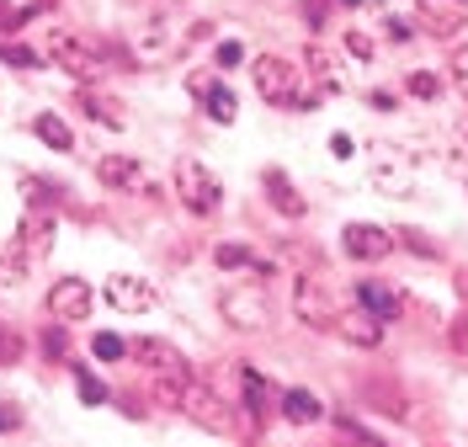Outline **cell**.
Instances as JSON below:
<instances>
[{"mask_svg": "<svg viewBox=\"0 0 468 447\" xmlns=\"http://www.w3.org/2000/svg\"><path fill=\"white\" fill-rule=\"evenodd\" d=\"M335 431H341V442H346V447H383V442H373V437H367V431H362L351 416L335 420Z\"/></svg>", "mask_w": 468, "mask_h": 447, "instance_id": "obj_28", "label": "cell"}, {"mask_svg": "<svg viewBox=\"0 0 468 447\" xmlns=\"http://www.w3.org/2000/svg\"><path fill=\"white\" fill-rule=\"evenodd\" d=\"M335 330L346 335L351 346H378V341H383V320H378V314H367V309H362V314H341Z\"/></svg>", "mask_w": 468, "mask_h": 447, "instance_id": "obj_18", "label": "cell"}, {"mask_svg": "<svg viewBox=\"0 0 468 447\" xmlns=\"http://www.w3.org/2000/svg\"><path fill=\"white\" fill-rule=\"evenodd\" d=\"M239 59H245L239 43H218V69H229V64H239Z\"/></svg>", "mask_w": 468, "mask_h": 447, "instance_id": "obj_34", "label": "cell"}, {"mask_svg": "<svg viewBox=\"0 0 468 447\" xmlns=\"http://www.w3.org/2000/svg\"><path fill=\"white\" fill-rule=\"evenodd\" d=\"M192 90L203 96V107H207V118L213 122H234L239 101H234V90L224 86V80H192Z\"/></svg>", "mask_w": 468, "mask_h": 447, "instance_id": "obj_16", "label": "cell"}, {"mask_svg": "<svg viewBox=\"0 0 468 447\" xmlns=\"http://www.w3.org/2000/svg\"><path fill=\"white\" fill-rule=\"evenodd\" d=\"M410 96H420V101H437V96H441V80L431 75V69H415V75H410Z\"/></svg>", "mask_w": 468, "mask_h": 447, "instance_id": "obj_26", "label": "cell"}, {"mask_svg": "<svg viewBox=\"0 0 468 447\" xmlns=\"http://www.w3.org/2000/svg\"><path fill=\"white\" fill-rule=\"evenodd\" d=\"M176 410H181L186 420H197L203 431H218V437H229V431H234L229 405H224V399H218L213 388H203L197 378H192V384L181 388V405H176Z\"/></svg>", "mask_w": 468, "mask_h": 447, "instance_id": "obj_5", "label": "cell"}, {"mask_svg": "<svg viewBox=\"0 0 468 447\" xmlns=\"http://www.w3.org/2000/svg\"><path fill=\"white\" fill-rule=\"evenodd\" d=\"M346 48L356 59H373V37H367V32H346Z\"/></svg>", "mask_w": 468, "mask_h": 447, "instance_id": "obj_32", "label": "cell"}, {"mask_svg": "<svg viewBox=\"0 0 468 447\" xmlns=\"http://www.w3.org/2000/svg\"><path fill=\"white\" fill-rule=\"evenodd\" d=\"M250 75H256V90H261L271 107H292V112H314L320 107L324 90H303V69L288 59H277V54H261V59L250 64Z\"/></svg>", "mask_w": 468, "mask_h": 447, "instance_id": "obj_1", "label": "cell"}, {"mask_svg": "<svg viewBox=\"0 0 468 447\" xmlns=\"http://www.w3.org/2000/svg\"><path fill=\"white\" fill-rule=\"evenodd\" d=\"M239 378H245V410H250V416H266V410H271V384H266L256 367H245Z\"/></svg>", "mask_w": 468, "mask_h": 447, "instance_id": "obj_23", "label": "cell"}, {"mask_svg": "<svg viewBox=\"0 0 468 447\" xmlns=\"http://www.w3.org/2000/svg\"><path fill=\"white\" fill-rule=\"evenodd\" d=\"M463 139H468V118H463Z\"/></svg>", "mask_w": 468, "mask_h": 447, "instance_id": "obj_38", "label": "cell"}, {"mask_svg": "<svg viewBox=\"0 0 468 447\" xmlns=\"http://www.w3.org/2000/svg\"><path fill=\"white\" fill-rule=\"evenodd\" d=\"M80 107H86V118L101 122V128H128V107H122L117 96H107V90L80 86Z\"/></svg>", "mask_w": 468, "mask_h": 447, "instance_id": "obj_14", "label": "cell"}, {"mask_svg": "<svg viewBox=\"0 0 468 447\" xmlns=\"http://www.w3.org/2000/svg\"><path fill=\"white\" fill-rule=\"evenodd\" d=\"M0 426H5V420H0Z\"/></svg>", "mask_w": 468, "mask_h": 447, "instance_id": "obj_39", "label": "cell"}, {"mask_svg": "<svg viewBox=\"0 0 468 447\" xmlns=\"http://www.w3.org/2000/svg\"><path fill=\"white\" fill-rule=\"evenodd\" d=\"M415 11H420V27H431L437 37L468 27V0H415Z\"/></svg>", "mask_w": 468, "mask_h": 447, "instance_id": "obj_12", "label": "cell"}, {"mask_svg": "<svg viewBox=\"0 0 468 447\" xmlns=\"http://www.w3.org/2000/svg\"><path fill=\"white\" fill-rule=\"evenodd\" d=\"M96 181L101 186H139L144 165H139V154H101L96 160Z\"/></svg>", "mask_w": 468, "mask_h": 447, "instance_id": "obj_15", "label": "cell"}, {"mask_svg": "<svg viewBox=\"0 0 468 447\" xmlns=\"http://www.w3.org/2000/svg\"><path fill=\"white\" fill-rule=\"evenodd\" d=\"M330 149H335V154H341V160H351V154H356V144H351L346 133H335V139H330Z\"/></svg>", "mask_w": 468, "mask_h": 447, "instance_id": "obj_37", "label": "cell"}, {"mask_svg": "<svg viewBox=\"0 0 468 447\" xmlns=\"http://www.w3.org/2000/svg\"><path fill=\"white\" fill-rule=\"evenodd\" d=\"M64 346H69L64 330H48V335H43V352H48V357H64Z\"/></svg>", "mask_w": 468, "mask_h": 447, "instance_id": "obj_33", "label": "cell"}, {"mask_svg": "<svg viewBox=\"0 0 468 447\" xmlns=\"http://www.w3.org/2000/svg\"><path fill=\"white\" fill-rule=\"evenodd\" d=\"M266 197H271V208L282 213V218H303V213H309V203L298 197V186H292L282 171H266Z\"/></svg>", "mask_w": 468, "mask_h": 447, "instance_id": "obj_17", "label": "cell"}, {"mask_svg": "<svg viewBox=\"0 0 468 447\" xmlns=\"http://www.w3.org/2000/svg\"><path fill=\"white\" fill-rule=\"evenodd\" d=\"M107 303H112V309H122V314H149V309L160 303V293H154L149 282H139V277L117 271V277H107Z\"/></svg>", "mask_w": 468, "mask_h": 447, "instance_id": "obj_11", "label": "cell"}, {"mask_svg": "<svg viewBox=\"0 0 468 447\" xmlns=\"http://www.w3.org/2000/svg\"><path fill=\"white\" fill-rule=\"evenodd\" d=\"M176 192H181V203L192 213H213L224 203V186H218V176L207 171L203 160H181L176 165Z\"/></svg>", "mask_w": 468, "mask_h": 447, "instance_id": "obj_4", "label": "cell"}, {"mask_svg": "<svg viewBox=\"0 0 468 447\" xmlns=\"http://www.w3.org/2000/svg\"><path fill=\"white\" fill-rule=\"evenodd\" d=\"M303 69H309V75L320 80V90H324V96H335V90H341V75H335V59L324 54L320 43H309V48H303Z\"/></svg>", "mask_w": 468, "mask_h": 447, "instance_id": "obj_20", "label": "cell"}, {"mask_svg": "<svg viewBox=\"0 0 468 447\" xmlns=\"http://www.w3.org/2000/svg\"><path fill=\"white\" fill-rule=\"evenodd\" d=\"M128 352H133V357L144 362V367L154 373V378H181V384H192V362L181 357V352H176L171 341H160V335H139V341H133Z\"/></svg>", "mask_w": 468, "mask_h": 447, "instance_id": "obj_8", "label": "cell"}, {"mask_svg": "<svg viewBox=\"0 0 468 447\" xmlns=\"http://www.w3.org/2000/svg\"><path fill=\"white\" fill-rule=\"evenodd\" d=\"M90 346H96V357H101V362H117L122 352H128V346H122V335H112V330H101Z\"/></svg>", "mask_w": 468, "mask_h": 447, "instance_id": "obj_30", "label": "cell"}, {"mask_svg": "<svg viewBox=\"0 0 468 447\" xmlns=\"http://www.w3.org/2000/svg\"><path fill=\"white\" fill-rule=\"evenodd\" d=\"M224 320H229L234 330H261L266 325V288H256V282L229 288V293H224Z\"/></svg>", "mask_w": 468, "mask_h": 447, "instance_id": "obj_9", "label": "cell"}, {"mask_svg": "<svg viewBox=\"0 0 468 447\" xmlns=\"http://www.w3.org/2000/svg\"><path fill=\"white\" fill-rule=\"evenodd\" d=\"M43 54L58 69H69L75 80H101V69H107V59L96 54V43H86V37H75V32H64V27L43 32Z\"/></svg>", "mask_w": 468, "mask_h": 447, "instance_id": "obj_2", "label": "cell"}, {"mask_svg": "<svg viewBox=\"0 0 468 447\" xmlns=\"http://www.w3.org/2000/svg\"><path fill=\"white\" fill-rule=\"evenodd\" d=\"M292 314H298L303 325H314V330H335V320H341V303L330 298V288H324V282H314V277H298V282H292Z\"/></svg>", "mask_w": 468, "mask_h": 447, "instance_id": "obj_6", "label": "cell"}, {"mask_svg": "<svg viewBox=\"0 0 468 447\" xmlns=\"http://www.w3.org/2000/svg\"><path fill=\"white\" fill-rule=\"evenodd\" d=\"M171 54H176L171 22H144L139 37H133V59H139V64H160V59H171Z\"/></svg>", "mask_w": 468, "mask_h": 447, "instance_id": "obj_13", "label": "cell"}, {"mask_svg": "<svg viewBox=\"0 0 468 447\" xmlns=\"http://www.w3.org/2000/svg\"><path fill=\"white\" fill-rule=\"evenodd\" d=\"M213 261H218V267H229V271H266V261L256 256V250H245V245H218V250H213Z\"/></svg>", "mask_w": 468, "mask_h": 447, "instance_id": "obj_24", "label": "cell"}, {"mask_svg": "<svg viewBox=\"0 0 468 447\" xmlns=\"http://www.w3.org/2000/svg\"><path fill=\"white\" fill-rule=\"evenodd\" d=\"M54 235H58V218L48 203H32L27 213H22V224H16V239H11V250L22 256V261H43L48 250H54Z\"/></svg>", "mask_w": 468, "mask_h": 447, "instance_id": "obj_3", "label": "cell"}, {"mask_svg": "<svg viewBox=\"0 0 468 447\" xmlns=\"http://www.w3.org/2000/svg\"><path fill=\"white\" fill-rule=\"evenodd\" d=\"M341 245H346L351 261H383V256L399 245V235H388L378 224H346V229H341Z\"/></svg>", "mask_w": 468, "mask_h": 447, "instance_id": "obj_10", "label": "cell"}, {"mask_svg": "<svg viewBox=\"0 0 468 447\" xmlns=\"http://www.w3.org/2000/svg\"><path fill=\"white\" fill-rule=\"evenodd\" d=\"M75 388H80V399H86V405H107V384H101V378L80 373V378H75Z\"/></svg>", "mask_w": 468, "mask_h": 447, "instance_id": "obj_31", "label": "cell"}, {"mask_svg": "<svg viewBox=\"0 0 468 447\" xmlns=\"http://www.w3.org/2000/svg\"><path fill=\"white\" fill-rule=\"evenodd\" d=\"M282 416H288L292 426H309V420L324 416V405L309 394V388H288V394H282Z\"/></svg>", "mask_w": 468, "mask_h": 447, "instance_id": "obj_21", "label": "cell"}, {"mask_svg": "<svg viewBox=\"0 0 468 447\" xmlns=\"http://www.w3.org/2000/svg\"><path fill=\"white\" fill-rule=\"evenodd\" d=\"M0 64H11V69H37V54L32 48H22V43H0Z\"/></svg>", "mask_w": 468, "mask_h": 447, "instance_id": "obj_25", "label": "cell"}, {"mask_svg": "<svg viewBox=\"0 0 468 447\" xmlns=\"http://www.w3.org/2000/svg\"><path fill=\"white\" fill-rule=\"evenodd\" d=\"M452 80L468 90V48H458V54H452Z\"/></svg>", "mask_w": 468, "mask_h": 447, "instance_id": "obj_36", "label": "cell"}, {"mask_svg": "<svg viewBox=\"0 0 468 447\" xmlns=\"http://www.w3.org/2000/svg\"><path fill=\"white\" fill-rule=\"evenodd\" d=\"M22 352H27V341H22V335H16L11 325H0V367H11V362L22 357Z\"/></svg>", "mask_w": 468, "mask_h": 447, "instance_id": "obj_27", "label": "cell"}, {"mask_svg": "<svg viewBox=\"0 0 468 447\" xmlns=\"http://www.w3.org/2000/svg\"><path fill=\"white\" fill-rule=\"evenodd\" d=\"M32 133H37L48 149H58V154H69V149H75V133H69V122L58 118V112H43V118L32 122Z\"/></svg>", "mask_w": 468, "mask_h": 447, "instance_id": "obj_22", "label": "cell"}, {"mask_svg": "<svg viewBox=\"0 0 468 447\" xmlns=\"http://www.w3.org/2000/svg\"><path fill=\"white\" fill-rule=\"evenodd\" d=\"M356 303L367 309V314H378V320H394L405 303H399V293L394 288H383V282H356Z\"/></svg>", "mask_w": 468, "mask_h": 447, "instance_id": "obj_19", "label": "cell"}, {"mask_svg": "<svg viewBox=\"0 0 468 447\" xmlns=\"http://www.w3.org/2000/svg\"><path fill=\"white\" fill-rule=\"evenodd\" d=\"M90 309H96V293L86 277H58L48 288V314L58 325H80V320H90Z\"/></svg>", "mask_w": 468, "mask_h": 447, "instance_id": "obj_7", "label": "cell"}, {"mask_svg": "<svg viewBox=\"0 0 468 447\" xmlns=\"http://www.w3.org/2000/svg\"><path fill=\"white\" fill-rule=\"evenodd\" d=\"M22 277H27V261H22L16 250H11V256H0V288H16Z\"/></svg>", "mask_w": 468, "mask_h": 447, "instance_id": "obj_29", "label": "cell"}, {"mask_svg": "<svg viewBox=\"0 0 468 447\" xmlns=\"http://www.w3.org/2000/svg\"><path fill=\"white\" fill-rule=\"evenodd\" d=\"M324 11H330L324 0H303V16H309V27H324Z\"/></svg>", "mask_w": 468, "mask_h": 447, "instance_id": "obj_35", "label": "cell"}]
</instances>
